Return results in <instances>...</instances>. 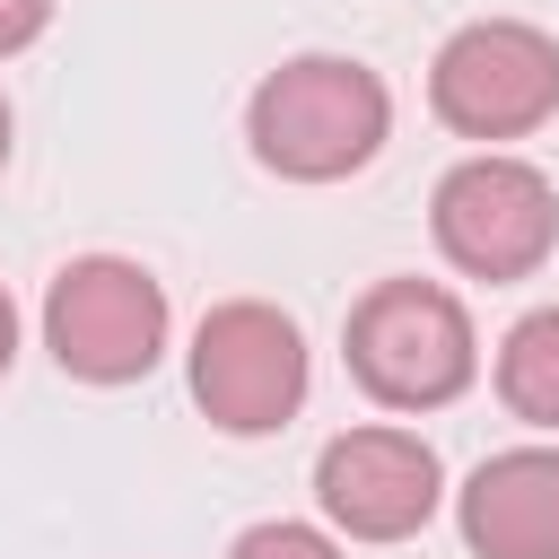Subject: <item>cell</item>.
Segmentation results:
<instances>
[{
	"label": "cell",
	"mask_w": 559,
	"mask_h": 559,
	"mask_svg": "<svg viewBox=\"0 0 559 559\" xmlns=\"http://www.w3.org/2000/svg\"><path fill=\"white\" fill-rule=\"evenodd\" d=\"M384 131H393V96L349 52H297L245 105L253 157L271 175H288V183H341V175H358L384 148Z\"/></svg>",
	"instance_id": "cell-1"
},
{
	"label": "cell",
	"mask_w": 559,
	"mask_h": 559,
	"mask_svg": "<svg viewBox=\"0 0 559 559\" xmlns=\"http://www.w3.org/2000/svg\"><path fill=\"white\" fill-rule=\"evenodd\" d=\"M44 26H52V0H0V61H9V52H26Z\"/></svg>",
	"instance_id": "cell-11"
},
{
	"label": "cell",
	"mask_w": 559,
	"mask_h": 559,
	"mask_svg": "<svg viewBox=\"0 0 559 559\" xmlns=\"http://www.w3.org/2000/svg\"><path fill=\"white\" fill-rule=\"evenodd\" d=\"M192 402L227 437L288 428L297 402H306V341H297V323L280 306H262V297L210 306L201 332H192Z\"/></svg>",
	"instance_id": "cell-6"
},
{
	"label": "cell",
	"mask_w": 559,
	"mask_h": 559,
	"mask_svg": "<svg viewBox=\"0 0 559 559\" xmlns=\"http://www.w3.org/2000/svg\"><path fill=\"white\" fill-rule=\"evenodd\" d=\"M0 166H9V96H0Z\"/></svg>",
	"instance_id": "cell-13"
},
{
	"label": "cell",
	"mask_w": 559,
	"mask_h": 559,
	"mask_svg": "<svg viewBox=\"0 0 559 559\" xmlns=\"http://www.w3.org/2000/svg\"><path fill=\"white\" fill-rule=\"evenodd\" d=\"M498 402L524 428H559V306H533L498 341Z\"/></svg>",
	"instance_id": "cell-9"
},
{
	"label": "cell",
	"mask_w": 559,
	"mask_h": 559,
	"mask_svg": "<svg viewBox=\"0 0 559 559\" xmlns=\"http://www.w3.org/2000/svg\"><path fill=\"white\" fill-rule=\"evenodd\" d=\"M428 114L463 140H524L559 114V44L524 17H472L428 61Z\"/></svg>",
	"instance_id": "cell-3"
},
{
	"label": "cell",
	"mask_w": 559,
	"mask_h": 559,
	"mask_svg": "<svg viewBox=\"0 0 559 559\" xmlns=\"http://www.w3.org/2000/svg\"><path fill=\"white\" fill-rule=\"evenodd\" d=\"M44 349L79 384H140L166 358V288L122 253H79L44 288Z\"/></svg>",
	"instance_id": "cell-5"
},
{
	"label": "cell",
	"mask_w": 559,
	"mask_h": 559,
	"mask_svg": "<svg viewBox=\"0 0 559 559\" xmlns=\"http://www.w3.org/2000/svg\"><path fill=\"white\" fill-rule=\"evenodd\" d=\"M9 358H17V306H9V288H0V376H9Z\"/></svg>",
	"instance_id": "cell-12"
},
{
	"label": "cell",
	"mask_w": 559,
	"mask_h": 559,
	"mask_svg": "<svg viewBox=\"0 0 559 559\" xmlns=\"http://www.w3.org/2000/svg\"><path fill=\"white\" fill-rule=\"evenodd\" d=\"M445 498L437 445L419 428H341L314 454V507L349 542H411Z\"/></svg>",
	"instance_id": "cell-7"
},
{
	"label": "cell",
	"mask_w": 559,
	"mask_h": 559,
	"mask_svg": "<svg viewBox=\"0 0 559 559\" xmlns=\"http://www.w3.org/2000/svg\"><path fill=\"white\" fill-rule=\"evenodd\" d=\"M349 376L384 411H445L480 376V341L454 288L437 280H376L349 306Z\"/></svg>",
	"instance_id": "cell-2"
},
{
	"label": "cell",
	"mask_w": 559,
	"mask_h": 559,
	"mask_svg": "<svg viewBox=\"0 0 559 559\" xmlns=\"http://www.w3.org/2000/svg\"><path fill=\"white\" fill-rule=\"evenodd\" d=\"M428 227H437V253L463 280H533L559 245V192H550L542 166H524L507 148H480V157L445 166V183L428 201Z\"/></svg>",
	"instance_id": "cell-4"
},
{
	"label": "cell",
	"mask_w": 559,
	"mask_h": 559,
	"mask_svg": "<svg viewBox=\"0 0 559 559\" xmlns=\"http://www.w3.org/2000/svg\"><path fill=\"white\" fill-rule=\"evenodd\" d=\"M480 559H559V445H507L454 489Z\"/></svg>",
	"instance_id": "cell-8"
},
{
	"label": "cell",
	"mask_w": 559,
	"mask_h": 559,
	"mask_svg": "<svg viewBox=\"0 0 559 559\" xmlns=\"http://www.w3.org/2000/svg\"><path fill=\"white\" fill-rule=\"evenodd\" d=\"M227 559H341L332 550V533H314V524H253V533H236V550Z\"/></svg>",
	"instance_id": "cell-10"
}]
</instances>
